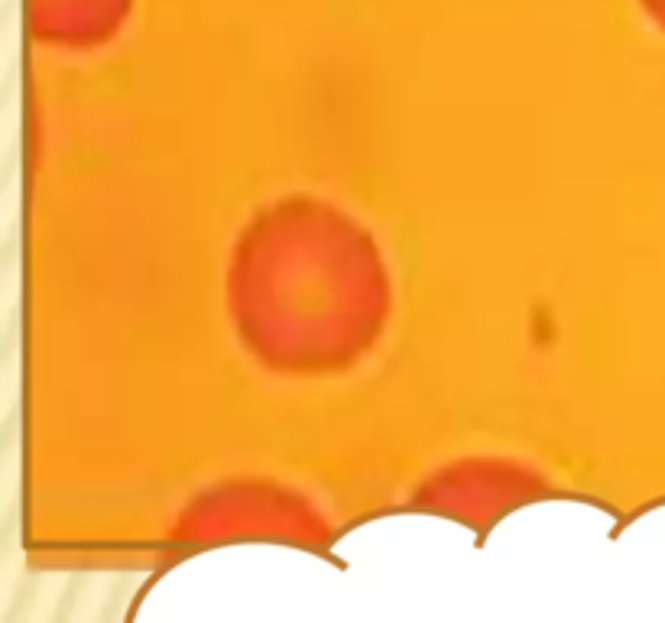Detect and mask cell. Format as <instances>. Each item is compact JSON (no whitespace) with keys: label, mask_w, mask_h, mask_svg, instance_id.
<instances>
[{"label":"cell","mask_w":665,"mask_h":623,"mask_svg":"<svg viewBox=\"0 0 665 623\" xmlns=\"http://www.w3.org/2000/svg\"><path fill=\"white\" fill-rule=\"evenodd\" d=\"M127 0H30L33 23L56 36H95L117 20Z\"/></svg>","instance_id":"obj_1"},{"label":"cell","mask_w":665,"mask_h":623,"mask_svg":"<svg viewBox=\"0 0 665 623\" xmlns=\"http://www.w3.org/2000/svg\"><path fill=\"white\" fill-rule=\"evenodd\" d=\"M646 4L653 7V10H656V17H659V20L665 23V0H646Z\"/></svg>","instance_id":"obj_2"}]
</instances>
